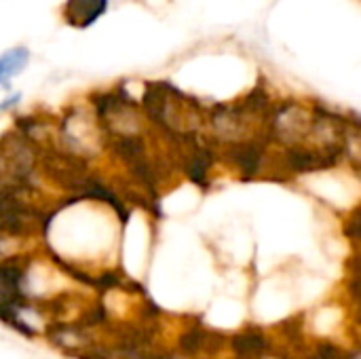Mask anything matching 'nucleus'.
Wrapping results in <instances>:
<instances>
[{
	"mask_svg": "<svg viewBox=\"0 0 361 359\" xmlns=\"http://www.w3.org/2000/svg\"><path fill=\"white\" fill-rule=\"evenodd\" d=\"M21 99V95L19 93H13V95H8L4 102H0V112H4V110H8V108H13L17 102Z\"/></svg>",
	"mask_w": 361,
	"mask_h": 359,
	"instance_id": "6",
	"label": "nucleus"
},
{
	"mask_svg": "<svg viewBox=\"0 0 361 359\" xmlns=\"http://www.w3.org/2000/svg\"><path fill=\"white\" fill-rule=\"evenodd\" d=\"M108 8V0H68L63 6V17L74 28H89Z\"/></svg>",
	"mask_w": 361,
	"mask_h": 359,
	"instance_id": "1",
	"label": "nucleus"
},
{
	"mask_svg": "<svg viewBox=\"0 0 361 359\" xmlns=\"http://www.w3.org/2000/svg\"><path fill=\"white\" fill-rule=\"evenodd\" d=\"M233 351L241 359H258L262 358L269 349V343L262 332L258 330H245L233 336L231 341Z\"/></svg>",
	"mask_w": 361,
	"mask_h": 359,
	"instance_id": "3",
	"label": "nucleus"
},
{
	"mask_svg": "<svg viewBox=\"0 0 361 359\" xmlns=\"http://www.w3.org/2000/svg\"><path fill=\"white\" fill-rule=\"evenodd\" d=\"M30 61V51L25 47H15L0 55V85H8Z\"/></svg>",
	"mask_w": 361,
	"mask_h": 359,
	"instance_id": "4",
	"label": "nucleus"
},
{
	"mask_svg": "<svg viewBox=\"0 0 361 359\" xmlns=\"http://www.w3.org/2000/svg\"><path fill=\"white\" fill-rule=\"evenodd\" d=\"M212 336H214V332H203V330H197V328L186 330V332L180 336V341H178V349H180V353H184V355L199 353V351L209 343Z\"/></svg>",
	"mask_w": 361,
	"mask_h": 359,
	"instance_id": "5",
	"label": "nucleus"
},
{
	"mask_svg": "<svg viewBox=\"0 0 361 359\" xmlns=\"http://www.w3.org/2000/svg\"><path fill=\"white\" fill-rule=\"evenodd\" d=\"M262 146L260 144H254V142H245V144H237L233 146L231 150V161L237 165V169L241 174H245V178L250 176H256L260 171V165H262Z\"/></svg>",
	"mask_w": 361,
	"mask_h": 359,
	"instance_id": "2",
	"label": "nucleus"
}]
</instances>
